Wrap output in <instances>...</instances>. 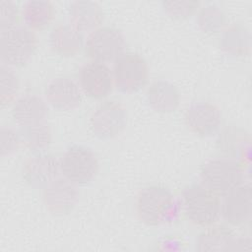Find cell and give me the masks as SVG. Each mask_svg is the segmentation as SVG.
I'll return each instance as SVG.
<instances>
[{
    "mask_svg": "<svg viewBox=\"0 0 252 252\" xmlns=\"http://www.w3.org/2000/svg\"><path fill=\"white\" fill-rule=\"evenodd\" d=\"M165 12L175 19H185L192 16L199 6L198 1H164Z\"/></svg>",
    "mask_w": 252,
    "mask_h": 252,
    "instance_id": "cell-25",
    "label": "cell"
},
{
    "mask_svg": "<svg viewBox=\"0 0 252 252\" xmlns=\"http://www.w3.org/2000/svg\"><path fill=\"white\" fill-rule=\"evenodd\" d=\"M184 120L191 132L201 137H208L215 134L220 126L221 113L215 104L199 101L186 109Z\"/></svg>",
    "mask_w": 252,
    "mask_h": 252,
    "instance_id": "cell-12",
    "label": "cell"
},
{
    "mask_svg": "<svg viewBox=\"0 0 252 252\" xmlns=\"http://www.w3.org/2000/svg\"><path fill=\"white\" fill-rule=\"evenodd\" d=\"M80 88L89 97L100 99L107 96L114 85L112 70L102 62L85 63L78 74Z\"/></svg>",
    "mask_w": 252,
    "mask_h": 252,
    "instance_id": "cell-9",
    "label": "cell"
},
{
    "mask_svg": "<svg viewBox=\"0 0 252 252\" xmlns=\"http://www.w3.org/2000/svg\"><path fill=\"white\" fill-rule=\"evenodd\" d=\"M112 75L117 90L122 93H134L146 85L149 69L142 56L127 52L114 60Z\"/></svg>",
    "mask_w": 252,
    "mask_h": 252,
    "instance_id": "cell-6",
    "label": "cell"
},
{
    "mask_svg": "<svg viewBox=\"0 0 252 252\" xmlns=\"http://www.w3.org/2000/svg\"><path fill=\"white\" fill-rule=\"evenodd\" d=\"M79 193L76 184L66 178H57L43 188V202L53 215L69 214L78 201Z\"/></svg>",
    "mask_w": 252,
    "mask_h": 252,
    "instance_id": "cell-13",
    "label": "cell"
},
{
    "mask_svg": "<svg viewBox=\"0 0 252 252\" xmlns=\"http://www.w3.org/2000/svg\"><path fill=\"white\" fill-rule=\"evenodd\" d=\"M21 142L19 132L10 127L2 126L0 128V152L2 157L16 152Z\"/></svg>",
    "mask_w": 252,
    "mask_h": 252,
    "instance_id": "cell-26",
    "label": "cell"
},
{
    "mask_svg": "<svg viewBox=\"0 0 252 252\" xmlns=\"http://www.w3.org/2000/svg\"><path fill=\"white\" fill-rule=\"evenodd\" d=\"M202 231L196 243L198 251H226L236 249L233 231L224 225H210Z\"/></svg>",
    "mask_w": 252,
    "mask_h": 252,
    "instance_id": "cell-18",
    "label": "cell"
},
{
    "mask_svg": "<svg viewBox=\"0 0 252 252\" xmlns=\"http://www.w3.org/2000/svg\"><path fill=\"white\" fill-rule=\"evenodd\" d=\"M37 46V38L33 31L28 27L16 26L1 32L0 57L8 66L25 65Z\"/></svg>",
    "mask_w": 252,
    "mask_h": 252,
    "instance_id": "cell-4",
    "label": "cell"
},
{
    "mask_svg": "<svg viewBox=\"0 0 252 252\" xmlns=\"http://www.w3.org/2000/svg\"><path fill=\"white\" fill-rule=\"evenodd\" d=\"M60 171L64 178L76 185L91 182L98 171V160L94 153L87 147H69L60 159Z\"/></svg>",
    "mask_w": 252,
    "mask_h": 252,
    "instance_id": "cell-5",
    "label": "cell"
},
{
    "mask_svg": "<svg viewBox=\"0 0 252 252\" xmlns=\"http://www.w3.org/2000/svg\"><path fill=\"white\" fill-rule=\"evenodd\" d=\"M19 90V80L14 70L2 63L0 66V102L2 106L9 105L16 97Z\"/></svg>",
    "mask_w": 252,
    "mask_h": 252,
    "instance_id": "cell-22",
    "label": "cell"
},
{
    "mask_svg": "<svg viewBox=\"0 0 252 252\" xmlns=\"http://www.w3.org/2000/svg\"><path fill=\"white\" fill-rule=\"evenodd\" d=\"M69 18L71 25L77 30H95L103 20L101 7L93 1H74L69 7Z\"/></svg>",
    "mask_w": 252,
    "mask_h": 252,
    "instance_id": "cell-19",
    "label": "cell"
},
{
    "mask_svg": "<svg viewBox=\"0 0 252 252\" xmlns=\"http://www.w3.org/2000/svg\"><path fill=\"white\" fill-rule=\"evenodd\" d=\"M202 184L218 196H223L243 184L244 172L240 164L228 158H214L200 170Z\"/></svg>",
    "mask_w": 252,
    "mask_h": 252,
    "instance_id": "cell-3",
    "label": "cell"
},
{
    "mask_svg": "<svg viewBox=\"0 0 252 252\" xmlns=\"http://www.w3.org/2000/svg\"><path fill=\"white\" fill-rule=\"evenodd\" d=\"M127 113L124 106L114 100L100 103L90 118V128L100 139H111L120 134L126 126Z\"/></svg>",
    "mask_w": 252,
    "mask_h": 252,
    "instance_id": "cell-8",
    "label": "cell"
},
{
    "mask_svg": "<svg viewBox=\"0 0 252 252\" xmlns=\"http://www.w3.org/2000/svg\"><path fill=\"white\" fill-rule=\"evenodd\" d=\"M182 207L186 218L195 225L207 227L220 217V201L203 184H191L182 191Z\"/></svg>",
    "mask_w": 252,
    "mask_h": 252,
    "instance_id": "cell-2",
    "label": "cell"
},
{
    "mask_svg": "<svg viewBox=\"0 0 252 252\" xmlns=\"http://www.w3.org/2000/svg\"><path fill=\"white\" fill-rule=\"evenodd\" d=\"M125 46V37L120 30L113 27H100L89 34L85 49L93 61L104 63L118 58Z\"/></svg>",
    "mask_w": 252,
    "mask_h": 252,
    "instance_id": "cell-7",
    "label": "cell"
},
{
    "mask_svg": "<svg viewBox=\"0 0 252 252\" xmlns=\"http://www.w3.org/2000/svg\"><path fill=\"white\" fill-rule=\"evenodd\" d=\"M52 50L60 56L76 55L83 47V35L71 24H60L54 27L49 35Z\"/></svg>",
    "mask_w": 252,
    "mask_h": 252,
    "instance_id": "cell-16",
    "label": "cell"
},
{
    "mask_svg": "<svg viewBox=\"0 0 252 252\" xmlns=\"http://www.w3.org/2000/svg\"><path fill=\"white\" fill-rule=\"evenodd\" d=\"M147 100L155 111L169 113L178 107L180 94L176 87L170 82L158 80L149 87Z\"/></svg>",
    "mask_w": 252,
    "mask_h": 252,
    "instance_id": "cell-17",
    "label": "cell"
},
{
    "mask_svg": "<svg viewBox=\"0 0 252 252\" xmlns=\"http://www.w3.org/2000/svg\"><path fill=\"white\" fill-rule=\"evenodd\" d=\"M45 96L52 107L63 111L75 109L82 101L81 89L68 77L52 80L46 87Z\"/></svg>",
    "mask_w": 252,
    "mask_h": 252,
    "instance_id": "cell-14",
    "label": "cell"
},
{
    "mask_svg": "<svg viewBox=\"0 0 252 252\" xmlns=\"http://www.w3.org/2000/svg\"><path fill=\"white\" fill-rule=\"evenodd\" d=\"M220 215L231 225L239 226L249 221L252 211V193L249 184H241L222 196Z\"/></svg>",
    "mask_w": 252,
    "mask_h": 252,
    "instance_id": "cell-10",
    "label": "cell"
},
{
    "mask_svg": "<svg viewBox=\"0 0 252 252\" xmlns=\"http://www.w3.org/2000/svg\"><path fill=\"white\" fill-rule=\"evenodd\" d=\"M22 16L28 28L41 30L51 23L54 7L50 1L29 0L23 4Z\"/></svg>",
    "mask_w": 252,
    "mask_h": 252,
    "instance_id": "cell-20",
    "label": "cell"
},
{
    "mask_svg": "<svg viewBox=\"0 0 252 252\" xmlns=\"http://www.w3.org/2000/svg\"><path fill=\"white\" fill-rule=\"evenodd\" d=\"M19 20L17 5L11 1H0V28L1 32L16 27Z\"/></svg>",
    "mask_w": 252,
    "mask_h": 252,
    "instance_id": "cell-27",
    "label": "cell"
},
{
    "mask_svg": "<svg viewBox=\"0 0 252 252\" xmlns=\"http://www.w3.org/2000/svg\"><path fill=\"white\" fill-rule=\"evenodd\" d=\"M139 220L151 226L167 222L176 213V203L172 193L162 186L143 188L136 199Z\"/></svg>",
    "mask_w": 252,
    "mask_h": 252,
    "instance_id": "cell-1",
    "label": "cell"
},
{
    "mask_svg": "<svg viewBox=\"0 0 252 252\" xmlns=\"http://www.w3.org/2000/svg\"><path fill=\"white\" fill-rule=\"evenodd\" d=\"M47 112V105L40 96L26 94L15 101L12 117L20 127H28L44 122Z\"/></svg>",
    "mask_w": 252,
    "mask_h": 252,
    "instance_id": "cell-15",
    "label": "cell"
},
{
    "mask_svg": "<svg viewBox=\"0 0 252 252\" xmlns=\"http://www.w3.org/2000/svg\"><path fill=\"white\" fill-rule=\"evenodd\" d=\"M19 134L21 141L32 151L42 150L51 143V130L44 122L32 126L21 127Z\"/></svg>",
    "mask_w": 252,
    "mask_h": 252,
    "instance_id": "cell-21",
    "label": "cell"
},
{
    "mask_svg": "<svg viewBox=\"0 0 252 252\" xmlns=\"http://www.w3.org/2000/svg\"><path fill=\"white\" fill-rule=\"evenodd\" d=\"M199 26L205 32H217L224 22L223 14L217 7L209 6L199 14Z\"/></svg>",
    "mask_w": 252,
    "mask_h": 252,
    "instance_id": "cell-24",
    "label": "cell"
},
{
    "mask_svg": "<svg viewBox=\"0 0 252 252\" xmlns=\"http://www.w3.org/2000/svg\"><path fill=\"white\" fill-rule=\"evenodd\" d=\"M222 47L233 54L245 53L248 48V34L240 27L233 26L226 30L222 37Z\"/></svg>",
    "mask_w": 252,
    "mask_h": 252,
    "instance_id": "cell-23",
    "label": "cell"
},
{
    "mask_svg": "<svg viewBox=\"0 0 252 252\" xmlns=\"http://www.w3.org/2000/svg\"><path fill=\"white\" fill-rule=\"evenodd\" d=\"M60 160L50 154H38L30 157L24 163V180L33 188H45L58 178Z\"/></svg>",
    "mask_w": 252,
    "mask_h": 252,
    "instance_id": "cell-11",
    "label": "cell"
}]
</instances>
